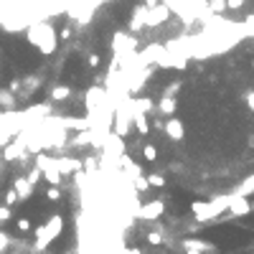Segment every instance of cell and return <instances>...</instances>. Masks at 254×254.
I'll return each instance as SVG.
<instances>
[{"instance_id":"6da1fadb","label":"cell","mask_w":254,"mask_h":254,"mask_svg":"<svg viewBox=\"0 0 254 254\" xmlns=\"http://www.w3.org/2000/svg\"><path fill=\"white\" fill-rule=\"evenodd\" d=\"M28 41L46 56H51L58 46V38H56V31L51 28V23H41V21L28 26Z\"/></svg>"},{"instance_id":"7a4b0ae2","label":"cell","mask_w":254,"mask_h":254,"mask_svg":"<svg viewBox=\"0 0 254 254\" xmlns=\"http://www.w3.org/2000/svg\"><path fill=\"white\" fill-rule=\"evenodd\" d=\"M229 198L231 196H221V198H214V201H208V203L193 201L191 203V211H193V216H196V221H201V224L214 221L221 211H226V208H229Z\"/></svg>"},{"instance_id":"3957f363","label":"cell","mask_w":254,"mask_h":254,"mask_svg":"<svg viewBox=\"0 0 254 254\" xmlns=\"http://www.w3.org/2000/svg\"><path fill=\"white\" fill-rule=\"evenodd\" d=\"M61 231H64V219H61V214H56V216H51L46 224H41V226L36 229V249L43 252Z\"/></svg>"},{"instance_id":"277c9868","label":"cell","mask_w":254,"mask_h":254,"mask_svg":"<svg viewBox=\"0 0 254 254\" xmlns=\"http://www.w3.org/2000/svg\"><path fill=\"white\" fill-rule=\"evenodd\" d=\"M112 119H114V135H117V138H125L127 130H130V125H132V107H130V99H125L122 107L114 110Z\"/></svg>"},{"instance_id":"5b68a950","label":"cell","mask_w":254,"mask_h":254,"mask_svg":"<svg viewBox=\"0 0 254 254\" xmlns=\"http://www.w3.org/2000/svg\"><path fill=\"white\" fill-rule=\"evenodd\" d=\"M168 16H170V8H166V5H155V8H147V16H145V26H150V28H155V26H160V23H166L168 21Z\"/></svg>"},{"instance_id":"8992f818","label":"cell","mask_w":254,"mask_h":254,"mask_svg":"<svg viewBox=\"0 0 254 254\" xmlns=\"http://www.w3.org/2000/svg\"><path fill=\"white\" fill-rule=\"evenodd\" d=\"M163 211H166V203L163 201H150V203H145L142 208H138V216L145 219V221H155L163 216Z\"/></svg>"},{"instance_id":"52a82bcc","label":"cell","mask_w":254,"mask_h":254,"mask_svg":"<svg viewBox=\"0 0 254 254\" xmlns=\"http://www.w3.org/2000/svg\"><path fill=\"white\" fill-rule=\"evenodd\" d=\"M231 196V193H229ZM226 211L231 214V216H247V214H252V206H249V198L247 196H231L229 198V208Z\"/></svg>"},{"instance_id":"ba28073f","label":"cell","mask_w":254,"mask_h":254,"mask_svg":"<svg viewBox=\"0 0 254 254\" xmlns=\"http://www.w3.org/2000/svg\"><path fill=\"white\" fill-rule=\"evenodd\" d=\"M28 155H31V153H28L26 150V145L16 138V140H13V142H8L5 145V150H3V160H23V158H28Z\"/></svg>"},{"instance_id":"9c48e42d","label":"cell","mask_w":254,"mask_h":254,"mask_svg":"<svg viewBox=\"0 0 254 254\" xmlns=\"http://www.w3.org/2000/svg\"><path fill=\"white\" fill-rule=\"evenodd\" d=\"M107 99V94H104V89L102 86H92L86 92V107H89V112H94L97 107H102V102Z\"/></svg>"},{"instance_id":"30bf717a","label":"cell","mask_w":254,"mask_h":254,"mask_svg":"<svg viewBox=\"0 0 254 254\" xmlns=\"http://www.w3.org/2000/svg\"><path fill=\"white\" fill-rule=\"evenodd\" d=\"M166 135H168L170 140H183L186 127H183L181 119H175V117H170V119H168V122H166Z\"/></svg>"},{"instance_id":"8fae6325","label":"cell","mask_w":254,"mask_h":254,"mask_svg":"<svg viewBox=\"0 0 254 254\" xmlns=\"http://www.w3.org/2000/svg\"><path fill=\"white\" fill-rule=\"evenodd\" d=\"M13 191L18 193L21 201H26V198H31V193H33V183L28 181V178H16V181H13Z\"/></svg>"},{"instance_id":"7c38bea8","label":"cell","mask_w":254,"mask_h":254,"mask_svg":"<svg viewBox=\"0 0 254 254\" xmlns=\"http://www.w3.org/2000/svg\"><path fill=\"white\" fill-rule=\"evenodd\" d=\"M183 247H186V249H193V252H203V254H208V252L216 249L214 244L203 242V239H183Z\"/></svg>"},{"instance_id":"4fadbf2b","label":"cell","mask_w":254,"mask_h":254,"mask_svg":"<svg viewBox=\"0 0 254 254\" xmlns=\"http://www.w3.org/2000/svg\"><path fill=\"white\" fill-rule=\"evenodd\" d=\"M79 168H82V163L74 160V158H61V160H56V170H58V173H77Z\"/></svg>"},{"instance_id":"5bb4252c","label":"cell","mask_w":254,"mask_h":254,"mask_svg":"<svg viewBox=\"0 0 254 254\" xmlns=\"http://www.w3.org/2000/svg\"><path fill=\"white\" fill-rule=\"evenodd\" d=\"M145 16H147V8H145V5H138L135 13H132V21H130L132 31H140V28L145 26Z\"/></svg>"},{"instance_id":"9a60e30c","label":"cell","mask_w":254,"mask_h":254,"mask_svg":"<svg viewBox=\"0 0 254 254\" xmlns=\"http://www.w3.org/2000/svg\"><path fill=\"white\" fill-rule=\"evenodd\" d=\"M71 97V89L66 86V84H56L54 89H51V102H64V99H69Z\"/></svg>"},{"instance_id":"2e32d148","label":"cell","mask_w":254,"mask_h":254,"mask_svg":"<svg viewBox=\"0 0 254 254\" xmlns=\"http://www.w3.org/2000/svg\"><path fill=\"white\" fill-rule=\"evenodd\" d=\"M0 107L10 112L13 107H16V94L8 92V89H0Z\"/></svg>"},{"instance_id":"e0dca14e","label":"cell","mask_w":254,"mask_h":254,"mask_svg":"<svg viewBox=\"0 0 254 254\" xmlns=\"http://www.w3.org/2000/svg\"><path fill=\"white\" fill-rule=\"evenodd\" d=\"M132 125L138 127V132H140V135H147V130H150V125H147L145 114H140V112H135V114H132Z\"/></svg>"},{"instance_id":"ac0fdd59","label":"cell","mask_w":254,"mask_h":254,"mask_svg":"<svg viewBox=\"0 0 254 254\" xmlns=\"http://www.w3.org/2000/svg\"><path fill=\"white\" fill-rule=\"evenodd\" d=\"M249 193H254V175H249L247 181H244L242 186H239V188L231 193V196H249Z\"/></svg>"},{"instance_id":"d6986e66","label":"cell","mask_w":254,"mask_h":254,"mask_svg":"<svg viewBox=\"0 0 254 254\" xmlns=\"http://www.w3.org/2000/svg\"><path fill=\"white\" fill-rule=\"evenodd\" d=\"M160 112H163V114H173V112H175V99H173V97H163Z\"/></svg>"},{"instance_id":"ffe728a7","label":"cell","mask_w":254,"mask_h":254,"mask_svg":"<svg viewBox=\"0 0 254 254\" xmlns=\"http://www.w3.org/2000/svg\"><path fill=\"white\" fill-rule=\"evenodd\" d=\"M89 142H92V127L84 130V135H77V138H74V145H77V147H86Z\"/></svg>"},{"instance_id":"44dd1931","label":"cell","mask_w":254,"mask_h":254,"mask_svg":"<svg viewBox=\"0 0 254 254\" xmlns=\"http://www.w3.org/2000/svg\"><path fill=\"white\" fill-rule=\"evenodd\" d=\"M206 8L211 13H221V10H226V0H208Z\"/></svg>"},{"instance_id":"7402d4cb","label":"cell","mask_w":254,"mask_h":254,"mask_svg":"<svg viewBox=\"0 0 254 254\" xmlns=\"http://www.w3.org/2000/svg\"><path fill=\"white\" fill-rule=\"evenodd\" d=\"M132 183H135V191H147V188H150V183H147V178H142V175H135V178H132Z\"/></svg>"},{"instance_id":"603a6c76","label":"cell","mask_w":254,"mask_h":254,"mask_svg":"<svg viewBox=\"0 0 254 254\" xmlns=\"http://www.w3.org/2000/svg\"><path fill=\"white\" fill-rule=\"evenodd\" d=\"M147 183H150L153 188H163V186H166V178L158 175V173H153V175H147Z\"/></svg>"},{"instance_id":"cb8c5ba5","label":"cell","mask_w":254,"mask_h":254,"mask_svg":"<svg viewBox=\"0 0 254 254\" xmlns=\"http://www.w3.org/2000/svg\"><path fill=\"white\" fill-rule=\"evenodd\" d=\"M142 155H145V160H147V163H153V160L158 158V150H155V145H145V147H142Z\"/></svg>"},{"instance_id":"d4e9b609","label":"cell","mask_w":254,"mask_h":254,"mask_svg":"<svg viewBox=\"0 0 254 254\" xmlns=\"http://www.w3.org/2000/svg\"><path fill=\"white\" fill-rule=\"evenodd\" d=\"M16 203H18V193H16V191H13V188H10V191L5 193V203H3V206H8V208H13V206H16Z\"/></svg>"},{"instance_id":"484cf974","label":"cell","mask_w":254,"mask_h":254,"mask_svg":"<svg viewBox=\"0 0 254 254\" xmlns=\"http://www.w3.org/2000/svg\"><path fill=\"white\" fill-rule=\"evenodd\" d=\"M147 244H163V234L160 231H150V234H147Z\"/></svg>"},{"instance_id":"4316f807","label":"cell","mask_w":254,"mask_h":254,"mask_svg":"<svg viewBox=\"0 0 254 254\" xmlns=\"http://www.w3.org/2000/svg\"><path fill=\"white\" fill-rule=\"evenodd\" d=\"M8 247H10V236L5 231H0V254L8 252Z\"/></svg>"},{"instance_id":"83f0119b","label":"cell","mask_w":254,"mask_h":254,"mask_svg":"<svg viewBox=\"0 0 254 254\" xmlns=\"http://www.w3.org/2000/svg\"><path fill=\"white\" fill-rule=\"evenodd\" d=\"M46 196H49V201H58V198H61V191H58V186H51Z\"/></svg>"},{"instance_id":"f1b7e54d","label":"cell","mask_w":254,"mask_h":254,"mask_svg":"<svg viewBox=\"0 0 254 254\" xmlns=\"http://www.w3.org/2000/svg\"><path fill=\"white\" fill-rule=\"evenodd\" d=\"M16 226H18L21 231H31V221H28V219H18Z\"/></svg>"},{"instance_id":"f546056e","label":"cell","mask_w":254,"mask_h":254,"mask_svg":"<svg viewBox=\"0 0 254 254\" xmlns=\"http://www.w3.org/2000/svg\"><path fill=\"white\" fill-rule=\"evenodd\" d=\"M8 219H10V208L8 206H0V224L8 221Z\"/></svg>"},{"instance_id":"4dcf8cb0","label":"cell","mask_w":254,"mask_h":254,"mask_svg":"<svg viewBox=\"0 0 254 254\" xmlns=\"http://www.w3.org/2000/svg\"><path fill=\"white\" fill-rule=\"evenodd\" d=\"M244 102H247V107L254 112V92H247V94H244Z\"/></svg>"},{"instance_id":"1f68e13d","label":"cell","mask_w":254,"mask_h":254,"mask_svg":"<svg viewBox=\"0 0 254 254\" xmlns=\"http://www.w3.org/2000/svg\"><path fill=\"white\" fill-rule=\"evenodd\" d=\"M178 89H181V82H173V84L168 86V92H166V97H173V94L178 92Z\"/></svg>"},{"instance_id":"d6a6232c","label":"cell","mask_w":254,"mask_h":254,"mask_svg":"<svg viewBox=\"0 0 254 254\" xmlns=\"http://www.w3.org/2000/svg\"><path fill=\"white\" fill-rule=\"evenodd\" d=\"M242 5H244V0H226V8H231V10L242 8Z\"/></svg>"},{"instance_id":"836d02e7","label":"cell","mask_w":254,"mask_h":254,"mask_svg":"<svg viewBox=\"0 0 254 254\" xmlns=\"http://www.w3.org/2000/svg\"><path fill=\"white\" fill-rule=\"evenodd\" d=\"M38 175H41V170H38V168H33L31 173H28V181H31V183L36 186V181H38Z\"/></svg>"},{"instance_id":"e575fe53","label":"cell","mask_w":254,"mask_h":254,"mask_svg":"<svg viewBox=\"0 0 254 254\" xmlns=\"http://www.w3.org/2000/svg\"><path fill=\"white\" fill-rule=\"evenodd\" d=\"M89 66H99V56L97 54H92V56H89V61H86Z\"/></svg>"},{"instance_id":"d590c367","label":"cell","mask_w":254,"mask_h":254,"mask_svg":"<svg viewBox=\"0 0 254 254\" xmlns=\"http://www.w3.org/2000/svg\"><path fill=\"white\" fill-rule=\"evenodd\" d=\"M158 5V0H145V8H155Z\"/></svg>"},{"instance_id":"8d00e7d4","label":"cell","mask_w":254,"mask_h":254,"mask_svg":"<svg viewBox=\"0 0 254 254\" xmlns=\"http://www.w3.org/2000/svg\"><path fill=\"white\" fill-rule=\"evenodd\" d=\"M186 254H203V252H193V249H186Z\"/></svg>"},{"instance_id":"74e56055","label":"cell","mask_w":254,"mask_h":254,"mask_svg":"<svg viewBox=\"0 0 254 254\" xmlns=\"http://www.w3.org/2000/svg\"><path fill=\"white\" fill-rule=\"evenodd\" d=\"M127 254H140V252H138V249H130V252H127Z\"/></svg>"},{"instance_id":"f35d334b","label":"cell","mask_w":254,"mask_h":254,"mask_svg":"<svg viewBox=\"0 0 254 254\" xmlns=\"http://www.w3.org/2000/svg\"><path fill=\"white\" fill-rule=\"evenodd\" d=\"M249 206H252V211H254V201H249Z\"/></svg>"}]
</instances>
